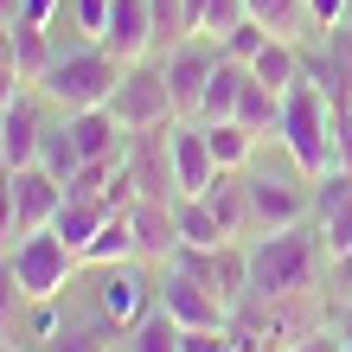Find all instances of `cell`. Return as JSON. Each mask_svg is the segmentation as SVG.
I'll return each instance as SVG.
<instances>
[{"label":"cell","instance_id":"13","mask_svg":"<svg viewBox=\"0 0 352 352\" xmlns=\"http://www.w3.org/2000/svg\"><path fill=\"white\" fill-rule=\"evenodd\" d=\"M129 224H135V256H141V263H173V250L186 243V237H179L173 199H135Z\"/></svg>","mask_w":352,"mask_h":352},{"label":"cell","instance_id":"35","mask_svg":"<svg viewBox=\"0 0 352 352\" xmlns=\"http://www.w3.org/2000/svg\"><path fill=\"white\" fill-rule=\"evenodd\" d=\"M179 352H237L231 320L224 327H179Z\"/></svg>","mask_w":352,"mask_h":352},{"label":"cell","instance_id":"17","mask_svg":"<svg viewBox=\"0 0 352 352\" xmlns=\"http://www.w3.org/2000/svg\"><path fill=\"white\" fill-rule=\"evenodd\" d=\"M65 129L77 135L84 160H122V154H129V129L116 122L109 102H102V109H77V116H65Z\"/></svg>","mask_w":352,"mask_h":352},{"label":"cell","instance_id":"32","mask_svg":"<svg viewBox=\"0 0 352 352\" xmlns=\"http://www.w3.org/2000/svg\"><path fill=\"white\" fill-rule=\"evenodd\" d=\"M154 7V45L160 52H173V45H186L192 38V19H186V0H148ZM154 52V58H160Z\"/></svg>","mask_w":352,"mask_h":352},{"label":"cell","instance_id":"11","mask_svg":"<svg viewBox=\"0 0 352 352\" xmlns=\"http://www.w3.org/2000/svg\"><path fill=\"white\" fill-rule=\"evenodd\" d=\"M307 212H314V199L301 192V179H276V173L250 179V237L288 231V224H301Z\"/></svg>","mask_w":352,"mask_h":352},{"label":"cell","instance_id":"31","mask_svg":"<svg viewBox=\"0 0 352 352\" xmlns=\"http://www.w3.org/2000/svg\"><path fill=\"white\" fill-rule=\"evenodd\" d=\"M129 352H179V320L167 314V307H154L148 320L129 327Z\"/></svg>","mask_w":352,"mask_h":352},{"label":"cell","instance_id":"30","mask_svg":"<svg viewBox=\"0 0 352 352\" xmlns=\"http://www.w3.org/2000/svg\"><path fill=\"white\" fill-rule=\"evenodd\" d=\"M173 212H179V237H186V243H231V237H224V224L212 218V205H205L199 192L173 199Z\"/></svg>","mask_w":352,"mask_h":352},{"label":"cell","instance_id":"24","mask_svg":"<svg viewBox=\"0 0 352 352\" xmlns=\"http://www.w3.org/2000/svg\"><path fill=\"white\" fill-rule=\"evenodd\" d=\"M116 327L102 320V314H90V320H65L58 333L45 340V352H116Z\"/></svg>","mask_w":352,"mask_h":352},{"label":"cell","instance_id":"10","mask_svg":"<svg viewBox=\"0 0 352 352\" xmlns=\"http://www.w3.org/2000/svg\"><path fill=\"white\" fill-rule=\"evenodd\" d=\"M160 307H167L179 327H224L231 320V307H224L192 269H179V263H160Z\"/></svg>","mask_w":352,"mask_h":352},{"label":"cell","instance_id":"19","mask_svg":"<svg viewBox=\"0 0 352 352\" xmlns=\"http://www.w3.org/2000/svg\"><path fill=\"white\" fill-rule=\"evenodd\" d=\"M243 84H250V65L218 52V71H212V84H205V96H199V116H192V122H231Z\"/></svg>","mask_w":352,"mask_h":352},{"label":"cell","instance_id":"41","mask_svg":"<svg viewBox=\"0 0 352 352\" xmlns=\"http://www.w3.org/2000/svg\"><path fill=\"white\" fill-rule=\"evenodd\" d=\"M288 352H346V333H340V327H320V333H307V340H295Z\"/></svg>","mask_w":352,"mask_h":352},{"label":"cell","instance_id":"40","mask_svg":"<svg viewBox=\"0 0 352 352\" xmlns=\"http://www.w3.org/2000/svg\"><path fill=\"white\" fill-rule=\"evenodd\" d=\"M109 7H116V0H77V26H84L90 38H102V26H109Z\"/></svg>","mask_w":352,"mask_h":352},{"label":"cell","instance_id":"33","mask_svg":"<svg viewBox=\"0 0 352 352\" xmlns=\"http://www.w3.org/2000/svg\"><path fill=\"white\" fill-rule=\"evenodd\" d=\"M263 45H269V26H263V19H243V26H231V32L218 38V52L224 58H243V65H250Z\"/></svg>","mask_w":352,"mask_h":352},{"label":"cell","instance_id":"26","mask_svg":"<svg viewBox=\"0 0 352 352\" xmlns=\"http://www.w3.org/2000/svg\"><path fill=\"white\" fill-rule=\"evenodd\" d=\"M38 167H45L58 186H71L77 173L90 167V160H84V148H77V135H71V129H45V141H38Z\"/></svg>","mask_w":352,"mask_h":352},{"label":"cell","instance_id":"2","mask_svg":"<svg viewBox=\"0 0 352 352\" xmlns=\"http://www.w3.org/2000/svg\"><path fill=\"white\" fill-rule=\"evenodd\" d=\"M116 84H122V58H109L90 38V45H77V52H58L52 71L38 77L32 90L45 96L58 116H77V109H102V102L116 96Z\"/></svg>","mask_w":352,"mask_h":352},{"label":"cell","instance_id":"8","mask_svg":"<svg viewBox=\"0 0 352 352\" xmlns=\"http://www.w3.org/2000/svg\"><path fill=\"white\" fill-rule=\"evenodd\" d=\"M122 167H129V179H135L141 199H179V179H173V122H167V129L129 135Z\"/></svg>","mask_w":352,"mask_h":352},{"label":"cell","instance_id":"23","mask_svg":"<svg viewBox=\"0 0 352 352\" xmlns=\"http://www.w3.org/2000/svg\"><path fill=\"white\" fill-rule=\"evenodd\" d=\"M231 122H243L256 141L276 135V122H282V90H269L263 77H250V84H243V96H237V116H231Z\"/></svg>","mask_w":352,"mask_h":352},{"label":"cell","instance_id":"38","mask_svg":"<svg viewBox=\"0 0 352 352\" xmlns=\"http://www.w3.org/2000/svg\"><path fill=\"white\" fill-rule=\"evenodd\" d=\"M26 307H32V340H38V346H45V340L58 333V327L71 320V314H65V307H58V301H26Z\"/></svg>","mask_w":352,"mask_h":352},{"label":"cell","instance_id":"42","mask_svg":"<svg viewBox=\"0 0 352 352\" xmlns=\"http://www.w3.org/2000/svg\"><path fill=\"white\" fill-rule=\"evenodd\" d=\"M26 90H32V84H26V77H19V71L7 65V58H0V116H7V109H13V102H19V96H26Z\"/></svg>","mask_w":352,"mask_h":352},{"label":"cell","instance_id":"27","mask_svg":"<svg viewBox=\"0 0 352 352\" xmlns=\"http://www.w3.org/2000/svg\"><path fill=\"white\" fill-rule=\"evenodd\" d=\"M77 256H84V269H102V263H129V256H135V224H129V212H122V218H109V224H102V231H96V237H90Z\"/></svg>","mask_w":352,"mask_h":352},{"label":"cell","instance_id":"25","mask_svg":"<svg viewBox=\"0 0 352 352\" xmlns=\"http://www.w3.org/2000/svg\"><path fill=\"white\" fill-rule=\"evenodd\" d=\"M186 19H192V38H212L218 45L231 26L250 19V7H243V0H186Z\"/></svg>","mask_w":352,"mask_h":352},{"label":"cell","instance_id":"22","mask_svg":"<svg viewBox=\"0 0 352 352\" xmlns=\"http://www.w3.org/2000/svg\"><path fill=\"white\" fill-rule=\"evenodd\" d=\"M52 26H32V19H13V71L26 77V84H38V77L52 71V38H45Z\"/></svg>","mask_w":352,"mask_h":352},{"label":"cell","instance_id":"43","mask_svg":"<svg viewBox=\"0 0 352 352\" xmlns=\"http://www.w3.org/2000/svg\"><path fill=\"white\" fill-rule=\"evenodd\" d=\"M19 19H32V26H52V19H58V0H26V13H19Z\"/></svg>","mask_w":352,"mask_h":352},{"label":"cell","instance_id":"46","mask_svg":"<svg viewBox=\"0 0 352 352\" xmlns=\"http://www.w3.org/2000/svg\"><path fill=\"white\" fill-rule=\"evenodd\" d=\"M0 352H19V340H0Z\"/></svg>","mask_w":352,"mask_h":352},{"label":"cell","instance_id":"5","mask_svg":"<svg viewBox=\"0 0 352 352\" xmlns=\"http://www.w3.org/2000/svg\"><path fill=\"white\" fill-rule=\"evenodd\" d=\"M109 109H116V122H122L129 135L179 122V109H173V90H167V65H160V58L122 65V84H116V96H109Z\"/></svg>","mask_w":352,"mask_h":352},{"label":"cell","instance_id":"4","mask_svg":"<svg viewBox=\"0 0 352 352\" xmlns=\"http://www.w3.org/2000/svg\"><path fill=\"white\" fill-rule=\"evenodd\" d=\"M7 263H13V282L26 288V301H58V295L71 288V276L84 269V256H77L58 231H26V237H13Z\"/></svg>","mask_w":352,"mask_h":352},{"label":"cell","instance_id":"1","mask_svg":"<svg viewBox=\"0 0 352 352\" xmlns=\"http://www.w3.org/2000/svg\"><path fill=\"white\" fill-rule=\"evenodd\" d=\"M327 269V237L307 224L269 231L250 243V295L243 301H282V295H307Z\"/></svg>","mask_w":352,"mask_h":352},{"label":"cell","instance_id":"21","mask_svg":"<svg viewBox=\"0 0 352 352\" xmlns=\"http://www.w3.org/2000/svg\"><path fill=\"white\" fill-rule=\"evenodd\" d=\"M250 77H263V84L269 90H295L301 84V38H276V32H269V45L250 58Z\"/></svg>","mask_w":352,"mask_h":352},{"label":"cell","instance_id":"44","mask_svg":"<svg viewBox=\"0 0 352 352\" xmlns=\"http://www.w3.org/2000/svg\"><path fill=\"white\" fill-rule=\"evenodd\" d=\"M26 13V0H0V19H19Z\"/></svg>","mask_w":352,"mask_h":352},{"label":"cell","instance_id":"15","mask_svg":"<svg viewBox=\"0 0 352 352\" xmlns=\"http://www.w3.org/2000/svg\"><path fill=\"white\" fill-rule=\"evenodd\" d=\"M13 173V212H19V237L26 231H45V224L58 218V205H65V186H58L45 167H7Z\"/></svg>","mask_w":352,"mask_h":352},{"label":"cell","instance_id":"14","mask_svg":"<svg viewBox=\"0 0 352 352\" xmlns=\"http://www.w3.org/2000/svg\"><path fill=\"white\" fill-rule=\"evenodd\" d=\"M38 90H26L13 102L7 116H0V167H32L38 160V141H45V109H38Z\"/></svg>","mask_w":352,"mask_h":352},{"label":"cell","instance_id":"37","mask_svg":"<svg viewBox=\"0 0 352 352\" xmlns=\"http://www.w3.org/2000/svg\"><path fill=\"white\" fill-rule=\"evenodd\" d=\"M346 19H352V0H307V26L314 32H333Z\"/></svg>","mask_w":352,"mask_h":352},{"label":"cell","instance_id":"7","mask_svg":"<svg viewBox=\"0 0 352 352\" xmlns=\"http://www.w3.org/2000/svg\"><path fill=\"white\" fill-rule=\"evenodd\" d=\"M173 263L192 269V276L212 288V295L231 307V314L243 307V295H250V250H243L237 237H231V243H179Z\"/></svg>","mask_w":352,"mask_h":352},{"label":"cell","instance_id":"18","mask_svg":"<svg viewBox=\"0 0 352 352\" xmlns=\"http://www.w3.org/2000/svg\"><path fill=\"white\" fill-rule=\"evenodd\" d=\"M199 199L212 205V218L224 224V237H250V173L243 167H224Z\"/></svg>","mask_w":352,"mask_h":352},{"label":"cell","instance_id":"29","mask_svg":"<svg viewBox=\"0 0 352 352\" xmlns=\"http://www.w3.org/2000/svg\"><path fill=\"white\" fill-rule=\"evenodd\" d=\"M205 141H212L218 167H250V154H256V135L243 122H205Z\"/></svg>","mask_w":352,"mask_h":352},{"label":"cell","instance_id":"9","mask_svg":"<svg viewBox=\"0 0 352 352\" xmlns=\"http://www.w3.org/2000/svg\"><path fill=\"white\" fill-rule=\"evenodd\" d=\"M160 65H167V90H173L179 122H192L199 96H205V84H212V71H218V45H212V38H186V45L160 52Z\"/></svg>","mask_w":352,"mask_h":352},{"label":"cell","instance_id":"39","mask_svg":"<svg viewBox=\"0 0 352 352\" xmlns=\"http://www.w3.org/2000/svg\"><path fill=\"white\" fill-rule=\"evenodd\" d=\"M19 237V212H13V173L0 167V243Z\"/></svg>","mask_w":352,"mask_h":352},{"label":"cell","instance_id":"45","mask_svg":"<svg viewBox=\"0 0 352 352\" xmlns=\"http://www.w3.org/2000/svg\"><path fill=\"white\" fill-rule=\"evenodd\" d=\"M340 314H346V320H352V288H346V307H340Z\"/></svg>","mask_w":352,"mask_h":352},{"label":"cell","instance_id":"16","mask_svg":"<svg viewBox=\"0 0 352 352\" xmlns=\"http://www.w3.org/2000/svg\"><path fill=\"white\" fill-rule=\"evenodd\" d=\"M224 167L212 160V141H205V122H173V179H179V199L186 192H205Z\"/></svg>","mask_w":352,"mask_h":352},{"label":"cell","instance_id":"6","mask_svg":"<svg viewBox=\"0 0 352 352\" xmlns=\"http://www.w3.org/2000/svg\"><path fill=\"white\" fill-rule=\"evenodd\" d=\"M154 307H160V282L141 276V256H129V263H102V269H96V314L109 320L122 340H129V327L148 320Z\"/></svg>","mask_w":352,"mask_h":352},{"label":"cell","instance_id":"36","mask_svg":"<svg viewBox=\"0 0 352 352\" xmlns=\"http://www.w3.org/2000/svg\"><path fill=\"white\" fill-rule=\"evenodd\" d=\"M26 301V288L13 282V263H0V340H13V307Z\"/></svg>","mask_w":352,"mask_h":352},{"label":"cell","instance_id":"3","mask_svg":"<svg viewBox=\"0 0 352 352\" xmlns=\"http://www.w3.org/2000/svg\"><path fill=\"white\" fill-rule=\"evenodd\" d=\"M276 135H282V148H288L301 179H320L327 167H333V102H327V90L314 84V77H301V84L282 96Z\"/></svg>","mask_w":352,"mask_h":352},{"label":"cell","instance_id":"28","mask_svg":"<svg viewBox=\"0 0 352 352\" xmlns=\"http://www.w3.org/2000/svg\"><path fill=\"white\" fill-rule=\"evenodd\" d=\"M250 7V19H263L276 38H307L314 26H307V0H243Z\"/></svg>","mask_w":352,"mask_h":352},{"label":"cell","instance_id":"34","mask_svg":"<svg viewBox=\"0 0 352 352\" xmlns=\"http://www.w3.org/2000/svg\"><path fill=\"white\" fill-rule=\"evenodd\" d=\"M320 237H327V263L352 256V199H346V205H333V212L320 218Z\"/></svg>","mask_w":352,"mask_h":352},{"label":"cell","instance_id":"20","mask_svg":"<svg viewBox=\"0 0 352 352\" xmlns=\"http://www.w3.org/2000/svg\"><path fill=\"white\" fill-rule=\"evenodd\" d=\"M109 218H116V212H109L102 199H90V192H65V205H58V218L45 224V231H58V237L71 243V250H84V243H90Z\"/></svg>","mask_w":352,"mask_h":352},{"label":"cell","instance_id":"12","mask_svg":"<svg viewBox=\"0 0 352 352\" xmlns=\"http://www.w3.org/2000/svg\"><path fill=\"white\" fill-rule=\"evenodd\" d=\"M109 58H122V65H141V58H154L160 45H154V7L148 0H116L109 7V26H102V38H96Z\"/></svg>","mask_w":352,"mask_h":352}]
</instances>
